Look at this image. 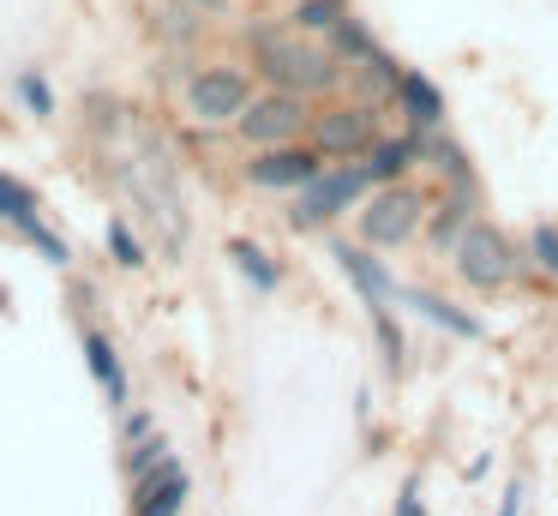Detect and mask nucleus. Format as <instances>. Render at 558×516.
I'll return each mask as SVG.
<instances>
[{
  "instance_id": "nucleus-24",
  "label": "nucleus",
  "mask_w": 558,
  "mask_h": 516,
  "mask_svg": "<svg viewBox=\"0 0 558 516\" xmlns=\"http://www.w3.org/2000/svg\"><path fill=\"white\" fill-rule=\"evenodd\" d=\"M162 456H174V451H169V439H162V432H150L145 444H126V480L150 475V468H157Z\"/></svg>"
},
{
  "instance_id": "nucleus-26",
  "label": "nucleus",
  "mask_w": 558,
  "mask_h": 516,
  "mask_svg": "<svg viewBox=\"0 0 558 516\" xmlns=\"http://www.w3.org/2000/svg\"><path fill=\"white\" fill-rule=\"evenodd\" d=\"M19 103H25L31 115H54V91L37 79V72H25V79H19Z\"/></svg>"
},
{
  "instance_id": "nucleus-7",
  "label": "nucleus",
  "mask_w": 558,
  "mask_h": 516,
  "mask_svg": "<svg viewBox=\"0 0 558 516\" xmlns=\"http://www.w3.org/2000/svg\"><path fill=\"white\" fill-rule=\"evenodd\" d=\"M325 252L337 259V271L349 276V288L361 295V307H366V312H390V307H397V295H402L397 271H390V264L378 259L373 247H366V240L330 235V240H325Z\"/></svg>"
},
{
  "instance_id": "nucleus-19",
  "label": "nucleus",
  "mask_w": 558,
  "mask_h": 516,
  "mask_svg": "<svg viewBox=\"0 0 558 516\" xmlns=\"http://www.w3.org/2000/svg\"><path fill=\"white\" fill-rule=\"evenodd\" d=\"M325 48H330V55L342 60V67H361V60H373V55H378V48H385V43H378V36L366 31V19H354V12H349V19H342L337 31L325 36Z\"/></svg>"
},
{
  "instance_id": "nucleus-21",
  "label": "nucleus",
  "mask_w": 558,
  "mask_h": 516,
  "mask_svg": "<svg viewBox=\"0 0 558 516\" xmlns=\"http://www.w3.org/2000/svg\"><path fill=\"white\" fill-rule=\"evenodd\" d=\"M342 19H349V0H294V12H289V24L306 36H330Z\"/></svg>"
},
{
  "instance_id": "nucleus-29",
  "label": "nucleus",
  "mask_w": 558,
  "mask_h": 516,
  "mask_svg": "<svg viewBox=\"0 0 558 516\" xmlns=\"http://www.w3.org/2000/svg\"><path fill=\"white\" fill-rule=\"evenodd\" d=\"M522 504H529V480H510V487L498 492V511L493 516H522Z\"/></svg>"
},
{
  "instance_id": "nucleus-14",
  "label": "nucleus",
  "mask_w": 558,
  "mask_h": 516,
  "mask_svg": "<svg viewBox=\"0 0 558 516\" xmlns=\"http://www.w3.org/2000/svg\"><path fill=\"white\" fill-rule=\"evenodd\" d=\"M421 139L426 132H385V139L366 151V175H373V187H397V180H414L421 175Z\"/></svg>"
},
{
  "instance_id": "nucleus-15",
  "label": "nucleus",
  "mask_w": 558,
  "mask_h": 516,
  "mask_svg": "<svg viewBox=\"0 0 558 516\" xmlns=\"http://www.w3.org/2000/svg\"><path fill=\"white\" fill-rule=\"evenodd\" d=\"M421 168H426V175H438V187H450V192L481 187V175H474L469 151H462L450 132H426V139H421Z\"/></svg>"
},
{
  "instance_id": "nucleus-6",
  "label": "nucleus",
  "mask_w": 558,
  "mask_h": 516,
  "mask_svg": "<svg viewBox=\"0 0 558 516\" xmlns=\"http://www.w3.org/2000/svg\"><path fill=\"white\" fill-rule=\"evenodd\" d=\"M313 96H294V91H265L246 103V115L234 120V132H241L253 151H270V144H301L306 132H313Z\"/></svg>"
},
{
  "instance_id": "nucleus-10",
  "label": "nucleus",
  "mask_w": 558,
  "mask_h": 516,
  "mask_svg": "<svg viewBox=\"0 0 558 516\" xmlns=\"http://www.w3.org/2000/svg\"><path fill=\"white\" fill-rule=\"evenodd\" d=\"M474 216H481V187H469V192L438 187L433 211H426V228H421V247L433 252V259H450L457 240H462V228H469Z\"/></svg>"
},
{
  "instance_id": "nucleus-5",
  "label": "nucleus",
  "mask_w": 558,
  "mask_h": 516,
  "mask_svg": "<svg viewBox=\"0 0 558 516\" xmlns=\"http://www.w3.org/2000/svg\"><path fill=\"white\" fill-rule=\"evenodd\" d=\"M378 115L385 108H366V103H330L313 115V132H306V144H313L325 163H366V151H373L378 139H385V127H378Z\"/></svg>"
},
{
  "instance_id": "nucleus-2",
  "label": "nucleus",
  "mask_w": 558,
  "mask_h": 516,
  "mask_svg": "<svg viewBox=\"0 0 558 516\" xmlns=\"http://www.w3.org/2000/svg\"><path fill=\"white\" fill-rule=\"evenodd\" d=\"M450 276L469 295H505L510 283H541V271L529 264V247H517L493 216H474L462 228L457 252H450Z\"/></svg>"
},
{
  "instance_id": "nucleus-11",
  "label": "nucleus",
  "mask_w": 558,
  "mask_h": 516,
  "mask_svg": "<svg viewBox=\"0 0 558 516\" xmlns=\"http://www.w3.org/2000/svg\"><path fill=\"white\" fill-rule=\"evenodd\" d=\"M186 499H193V475L181 456H162L150 475L133 480V516H181Z\"/></svg>"
},
{
  "instance_id": "nucleus-17",
  "label": "nucleus",
  "mask_w": 558,
  "mask_h": 516,
  "mask_svg": "<svg viewBox=\"0 0 558 516\" xmlns=\"http://www.w3.org/2000/svg\"><path fill=\"white\" fill-rule=\"evenodd\" d=\"M85 360H90V379L102 384V396H109V408H133V384H126V367L121 355H114V343L102 331H85Z\"/></svg>"
},
{
  "instance_id": "nucleus-1",
  "label": "nucleus",
  "mask_w": 558,
  "mask_h": 516,
  "mask_svg": "<svg viewBox=\"0 0 558 516\" xmlns=\"http://www.w3.org/2000/svg\"><path fill=\"white\" fill-rule=\"evenodd\" d=\"M246 48H253V67L270 91L330 96L349 79V67L325 48V36H306L294 24H258V31H246Z\"/></svg>"
},
{
  "instance_id": "nucleus-22",
  "label": "nucleus",
  "mask_w": 558,
  "mask_h": 516,
  "mask_svg": "<svg viewBox=\"0 0 558 516\" xmlns=\"http://www.w3.org/2000/svg\"><path fill=\"white\" fill-rule=\"evenodd\" d=\"M0 223H13L19 235L37 223V199H31V187H25V180H13V175H0Z\"/></svg>"
},
{
  "instance_id": "nucleus-8",
  "label": "nucleus",
  "mask_w": 558,
  "mask_h": 516,
  "mask_svg": "<svg viewBox=\"0 0 558 516\" xmlns=\"http://www.w3.org/2000/svg\"><path fill=\"white\" fill-rule=\"evenodd\" d=\"M246 103H253V79H246L241 67H205V72H193V84H186V115L205 120V127L241 120Z\"/></svg>"
},
{
  "instance_id": "nucleus-27",
  "label": "nucleus",
  "mask_w": 558,
  "mask_h": 516,
  "mask_svg": "<svg viewBox=\"0 0 558 516\" xmlns=\"http://www.w3.org/2000/svg\"><path fill=\"white\" fill-rule=\"evenodd\" d=\"M150 432H157V415H145V408H126L121 415V444H145Z\"/></svg>"
},
{
  "instance_id": "nucleus-4",
  "label": "nucleus",
  "mask_w": 558,
  "mask_h": 516,
  "mask_svg": "<svg viewBox=\"0 0 558 516\" xmlns=\"http://www.w3.org/2000/svg\"><path fill=\"white\" fill-rule=\"evenodd\" d=\"M373 199V175L366 163H330L318 180H306L301 192L289 199V228L294 235H325L330 223H342L349 211Z\"/></svg>"
},
{
  "instance_id": "nucleus-3",
  "label": "nucleus",
  "mask_w": 558,
  "mask_h": 516,
  "mask_svg": "<svg viewBox=\"0 0 558 516\" xmlns=\"http://www.w3.org/2000/svg\"><path fill=\"white\" fill-rule=\"evenodd\" d=\"M438 192L426 180H397V187H373V199L354 211V228L373 252H402L421 240L426 228V211H433Z\"/></svg>"
},
{
  "instance_id": "nucleus-25",
  "label": "nucleus",
  "mask_w": 558,
  "mask_h": 516,
  "mask_svg": "<svg viewBox=\"0 0 558 516\" xmlns=\"http://www.w3.org/2000/svg\"><path fill=\"white\" fill-rule=\"evenodd\" d=\"M109 252H114V264H121V271H138V264H145V240H138L121 216L109 223Z\"/></svg>"
},
{
  "instance_id": "nucleus-20",
  "label": "nucleus",
  "mask_w": 558,
  "mask_h": 516,
  "mask_svg": "<svg viewBox=\"0 0 558 516\" xmlns=\"http://www.w3.org/2000/svg\"><path fill=\"white\" fill-rule=\"evenodd\" d=\"M373 319V343H378V367H385V379H402L409 372V336H402L397 312H366Z\"/></svg>"
},
{
  "instance_id": "nucleus-16",
  "label": "nucleus",
  "mask_w": 558,
  "mask_h": 516,
  "mask_svg": "<svg viewBox=\"0 0 558 516\" xmlns=\"http://www.w3.org/2000/svg\"><path fill=\"white\" fill-rule=\"evenodd\" d=\"M397 84H402V60L390 55V48H378L373 60H361V67H349V103H366V108H390L397 103Z\"/></svg>"
},
{
  "instance_id": "nucleus-12",
  "label": "nucleus",
  "mask_w": 558,
  "mask_h": 516,
  "mask_svg": "<svg viewBox=\"0 0 558 516\" xmlns=\"http://www.w3.org/2000/svg\"><path fill=\"white\" fill-rule=\"evenodd\" d=\"M397 307L421 312L426 324H438V331H445V336H457V343H486V324L474 319L469 307H457V300H445L438 288H426V283H402Z\"/></svg>"
},
{
  "instance_id": "nucleus-13",
  "label": "nucleus",
  "mask_w": 558,
  "mask_h": 516,
  "mask_svg": "<svg viewBox=\"0 0 558 516\" xmlns=\"http://www.w3.org/2000/svg\"><path fill=\"white\" fill-rule=\"evenodd\" d=\"M402 115V127L409 132H445V91H438L433 79H426L421 67H402V84H397V103H390Z\"/></svg>"
},
{
  "instance_id": "nucleus-28",
  "label": "nucleus",
  "mask_w": 558,
  "mask_h": 516,
  "mask_svg": "<svg viewBox=\"0 0 558 516\" xmlns=\"http://www.w3.org/2000/svg\"><path fill=\"white\" fill-rule=\"evenodd\" d=\"M390 516H426V499H421V475H409L402 480V492H397V511Z\"/></svg>"
},
{
  "instance_id": "nucleus-9",
  "label": "nucleus",
  "mask_w": 558,
  "mask_h": 516,
  "mask_svg": "<svg viewBox=\"0 0 558 516\" xmlns=\"http://www.w3.org/2000/svg\"><path fill=\"white\" fill-rule=\"evenodd\" d=\"M325 168L330 163L301 139V144H270V151H253L241 175H246V187H258V192H301L306 180H318Z\"/></svg>"
},
{
  "instance_id": "nucleus-23",
  "label": "nucleus",
  "mask_w": 558,
  "mask_h": 516,
  "mask_svg": "<svg viewBox=\"0 0 558 516\" xmlns=\"http://www.w3.org/2000/svg\"><path fill=\"white\" fill-rule=\"evenodd\" d=\"M522 247H529V264L541 271V283H558V223H534Z\"/></svg>"
},
{
  "instance_id": "nucleus-18",
  "label": "nucleus",
  "mask_w": 558,
  "mask_h": 516,
  "mask_svg": "<svg viewBox=\"0 0 558 516\" xmlns=\"http://www.w3.org/2000/svg\"><path fill=\"white\" fill-rule=\"evenodd\" d=\"M229 259H234V271L246 276V283L258 288V295H277L282 288V271H277V259H270L258 240H229Z\"/></svg>"
}]
</instances>
